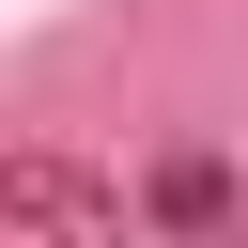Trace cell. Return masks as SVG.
I'll list each match as a JSON object with an SVG mask.
<instances>
[{"label": "cell", "instance_id": "6da1fadb", "mask_svg": "<svg viewBox=\"0 0 248 248\" xmlns=\"http://www.w3.org/2000/svg\"><path fill=\"white\" fill-rule=\"evenodd\" d=\"M0 248H124V202L93 170H62V155H16V232Z\"/></svg>", "mask_w": 248, "mask_h": 248}]
</instances>
